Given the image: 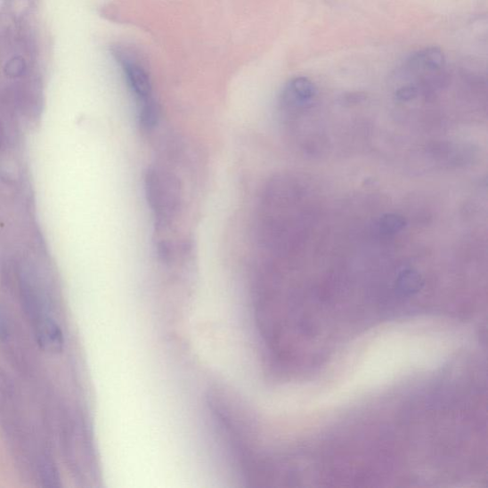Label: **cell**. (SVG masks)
<instances>
[{
	"label": "cell",
	"mask_w": 488,
	"mask_h": 488,
	"mask_svg": "<svg viewBox=\"0 0 488 488\" xmlns=\"http://www.w3.org/2000/svg\"><path fill=\"white\" fill-rule=\"evenodd\" d=\"M405 221L397 215H386L378 224V232L383 236H393L402 232Z\"/></svg>",
	"instance_id": "obj_7"
},
{
	"label": "cell",
	"mask_w": 488,
	"mask_h": 488,
	"mask_svg": "<svg viewBox=\"0 0 488 488\" xmlns=\"http://www.w3.org/2000/svg\"><path fill=\"white\" fill-rule=\"evenodd\" d=\"M449 63L437 47H426L400 63L391 77L393 94L400 103L431 102L449 87Z\"/></svg>",
	"instance_id": "obj_1"
},
{
	"label": "cell",
	"mask_w": 488,
	"mask_h": 488,
	"mask_svg": "<svg viewBox=\"0 0 488 488\" xmlns=\"http://www.w3.org/2000/svg\"><path fill=\"white\" fill-rule=\"evenodd\" d=\"M318 89L313 81L305 77H297L284 85L280 94V107L288 113L308 110L313 105Z\"/></svg>",
	"instance_id": "obj_4"
},
{
	"label": "cell",
	"mask_w": 488,
	"mask_h": 488,
	"mask_svg": "<svg viewBox=\"0 0 488 488\" xmlns=\"http://www.w3.org/2000/svg\"><path fill=\"white\" fill-rule=\"evenodd\" d=\"M140 126L145 131H151L159 125L160 110L155 99L139 105Z\"/></svg>",
	"instance_id": "obj_6"
},
{
	"label": "cell",
	"mask_w": 488,
	"mask_h": 488,
	"mask_svg": "<svg viewBox=\"0 0 488 488\" xmlns=\"http://www.w3.org/2000/svg\"><path fill=\"white\" fill-rule=\"evenodd\" d=\"M111 53L127 87L139 105L154 99L151 77L140 53L124 45H114Z\"/></svg>",
	"instance_id": "obj_3"
},
{
	"label": "cell",
	"mask_w": 488,
	"mask_h": 488,
	"mask_svg": "<svg viewBox=\"0 0 488 488\" xmlns=\"http://www.w3.org/2000/svg\"><path fill=\"white\" fill-rule=\"evenodd\" d=\"M36 337L40 348L52 354H61L64 336L60 325L49 318L37 321Z\"/></svg>",
	"instance_id": "obj_5"
},
{
	"label": "cell",
	"mask_w": 488,
	"mask_h": 488,
	"mask_svg": "<svg viewBox=\"0 0 488 488\" xmlns=\"http://www.w3.org/2000/svg\"><path fill=\"white\" fill-rule=\"evenodd\" d=\"M42 476L45 485L50 487L60 485L58 470L51 462H45L43 464Z\"/></svg>",
	"instance_id": "obj_8"
},
{
	"label": "cell",
	"mask_w": 488,
	"mask_h": 488,
	"mask_svg": "<svg viewBox=\"0 0 488 488\" xmlns=\"http://www.w3.org/2000/svg\"><path fill=\"white\" fill-rule=\"evenodd\" d=\"M144 183L148 205L154 212L158 224L164 226L178 211L180 183L170 173L156 168L147 171Z\"/></svg>",
	"instance_id": "obj_2"
}]
</instances>
